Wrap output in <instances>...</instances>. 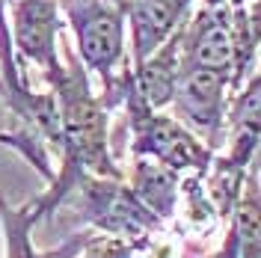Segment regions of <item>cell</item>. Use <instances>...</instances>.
<instances>
[{
    "label": "cell",
    "mask_w": 261,
    "mask_h": 258,
    "mask_svg": "<svg viewBox=\"0 0 261 258\" xmlns=\"http://www.w3.org/2000/svg\"><path fill=\"white\" fill-rule=\"evenodd\" d=\"M48 83L57 98V107H60V128H63L60 163L63 166L50 178V187L45 193L33 196L42 217H48L50 211L63 205L81 175L122 181V169L116 166L113 154H110V140H107L110 110L92 92L89 74L74 50H68V63L54 78H48Z\"/></svg>",
    "instance_id": "obj_1"
},
{
    "label": "cell",
    "mask_w": 261,
    "mask_h": 258,
    "mask_svg": "<svg viewBox=\"0 0 261 258\" xmlns=\"http://www.w3.org/2000/svg\"><path fill=\"white\" fill-rule=\"evenodd\" d=\"M122 104L128 113L130 128V151L137 161H154L172 169L175 175L193 172L205 178L211 172L214 148L202 140H196L193 131H187L172 116H161L151 110L130 86V68H122Z\"/></svg>",
    "instance_id": "obj_2"
},
{
    "label": "cell",
    "mask_w": 261,
    "mask_h": 258,
    "mask_svg": "<svg viewBox=\"0 0 261 258\" xmlns=\"http://www.w3.org/2000/svg\"><path fill=\"white\" fill-rule=\"evenodd\" d=\"M57 6L65 12L77 50L81 65L95 71L107 95L116 83V68L125 57V6L122 0H57Z\"/></svg>",
    "instance_id": "obj_3"
},
{
    "label": "cell",
    "mask_w": 261,
    "mask_h": 258,
    "mask_svg": "<svg viewBox=\"0 0 261 258\" xmlns=\"http://www.w3.org/2000/svg\"><path fill=\"white\" fill-rule=\"evenodd\" d=\"M68 196L77 199L81 217L92 226L95 235L122 238V241H148L163 226L134 196V190L125 181L81 175Z\"/></svg>",
    "instance_id": "obj_4"
},
{
    "label": "cell",
    "mask_w": 261,
    "mask_h": 258,
    "mask_svg": "<svg viewBox=\"0 0 261 258\" xmlns=\"http://www.w3.org/2000/svg\"><path fill=\"white\" fill-rule=\"evenodd\" d=\"M231 86V74L226 71H205V68H181L172 89L175 122L190 125L193 131L211 140V148L223 137L226 128V89Z\"/></svg>",
    "instance_id": "obj_5"
},
{
    "label": "cell",
    "mask_w": 261,
    "mask_h": 258,
    "mask_svg": "<svg viewBox=\"0 0 261 258\" xmlns=\"http://www.w3.org/2000/svg\"><path fill=\"white\" fill-rule=\"evenodd\" d=\"M9 9H12L9 39H12L15 60L21 57L36 63L45 81L54 78L63 68L57 57V39L63 30L57 0H9Z\"/></svg>",
    "instance_id": "obj_6"
},
{
    "label": "cell",
    "mask_w": 261,
    "mask_h": 258,
    "mask_svg": "<svg viewBox=\"0 0 261 258\" xmlns=\"http://www.w3.org/2000/svg\"><path fill=\"white\" fill-rule=\"evenodd\" d=\"M181 68H205V71H226L234 78L238 68V42L228 30L223 15L202 6L190 21L181 39V54H178Z\"/></svg>",
    "instance_id": "obj_7"
},
{
    "label": "cell",
    "mask_w": 261,
    "mask_h": 258,
    "mask_svg": "<svg viewBox=\"0 0 261 258\" xmlns=\"http://www.w3.org/2000/svg\"><path fill=\"white\" fill-rule=\"evenodd\" d=\"M130 21L134 65L148 60L190 18V0H122Z\"/></svg>",
    "instance_id": "obj_8"
},
{
    "label": "cell",
    "mask_w": 261,
    "mask_h": 258,
    "mask_svg": "<svg viewBox=\"0 0 261 258\" xmlns=\"http://www.w3.org/2000/svg\"><path fill=\"white\" fill-rule=\"evenodd\" d=\"M39 220L45 217L36 205V199H27L24 205H9L6 199H0V228H3L6 258H81L83 246L95 235V231H77L54 249H36L33 228Z\"/></svg>",
    "instance_id": "obj_9"
},
{
    "label": "cell",
    "mask_w": 261,
    "mask_h": 258,
    "mask_svg": "<svg viewBox=\"0 0 261 258\" xmlns=\"http://www.w3.org/2000/svg\"><path fill=\"white\" fill-rule=\"evenodd\" d=\"M128 187L161 223L175 217L181 181L172 169H166V166H161V163H154V161H137Z\"/></svg>",
    "instance_id": "obj_10"
},
{
    "label": "cell",
    "mask_w": 261,
    "mask_h": 258,
    "mask_svg": "<svg viewBox=\"0 0 261 258\" xmlns=\"http://www.w3.org/2000/svg\"><path fill=\"white\" fill-rule=\"evenodd\" d=\"M231 235L238 243V258H261V202H258V166L249 163L241 196L231 208Z\"/></svg>",
    "instance_id": "obj_11"
},
{
    "label": "cell",
    "mask_w": 261,
    "mask_h": 258,
    "mask_svg": "<svg viewBox=\"0 0 261 258\" xmlns=\"http://www.w3.org/2000/svg\"><path fill=\"white\" fill-rule=\"evenodd\" d=\"M146 241H122V238H107V235H92L83 246L81 258H134Z\"/></svg>",
    "instance_id": "obj_12"
},
{
    "label": "cell",
    "mask_w": 261,
    "mask_h": 258,
    "mask_svg": "<svg viewBox=\"0 0 261 258\" xmlns=\"http://www.w3.org/2000/svg\"><path fill=\"white\" fill-rule=\"evenodd\" d=\"M211 258H238V243H234L231 228L226 231V238H223V243H220V249H217Z\"/></svg>",
    "instance_id": "obj_13"
}]
</instances>
